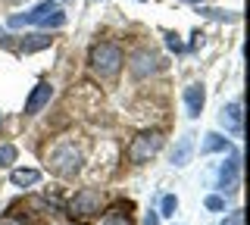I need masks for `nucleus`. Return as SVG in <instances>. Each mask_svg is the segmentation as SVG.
Wrapping results in <instances>:
<instances>
[{"mask_svg": "<svg viewBox=\"0 0 250 225\" xmlns=\"http://www.w3.org/2000/svg\"><path fill=\"white\" fill-rule=\"evenodd\" d=\"M200 16L216 19V22H238V13H231V10H213V6H200Z\"/></svg>", "mask_w": 250, "mask_h": 225, "instance_id": "nucleus-15", "label": "nucleus"}, {"mask_svg": "<svg viewBox=\"0 0 250 225\" xmlns=\"http://www.w3.org/2000/svg\"><path fill=\"white\" fill-rule=\"evenodd\" d=\"M47 169L60 178H72L82 172V150L72 144V141H62L57 144L50 153H47Z\"/></svg>", "mask_w": 250, "mask_h": 225, "instance_id": "nucleus-3", "label": "nucleus"}, {"mask_svg": "<svg viewBox=\"0 0 250 225\" xmlns=\"http://www.w3.org/2000/svg\"><path fill=\"white\" fill-rule=\"evenodd\" d=\"M191 150H194V135L178 138L175 150H172V166H188V160H191Z\"/></svg>", "mask_w": 250, "mask_h": 225, "instance_id": "nucleus-11", "label": "nucleus"}, {"mask_svg": "<svg viewBox=\"0 0 250 225\" xmlns=\"http://www.w3.org/2000/svg\"><path fill=\"white\" fill-rule=\"evenodd\" d=\"M50 41H53L50 35H25V38H22V44H19V50L22 53H35V50L50 47Z\"/></svg>", "mask_w": 250, "mask_h": 225, "instance_id": "nucleus-13", "label": "nucleus"}, {"mask_svg": "<svg viewBox=\"0 0 250 225\" xmlns=\"http://www.w3.org/2000/svg\"><path fill=\"white\" fill-rule=\"evenodd\" d=\"M203 103H207L203 84H188L185 88V106H188V116H191V119H197V116L203 113Z\"/></svg>", "mask_w": 250, "mask_h": 225, "instance_id": "nucleus-10", "label": "nucleus"}, {"mask_svg": "<svg viewBox=\"0 0 250 225\" xmlns=\"http://www.w3.org/2000/svg\"><path fill=\"white\" fill-rule=\"evenodd\" d=\"M88 63H91V72L97 75V79H116L119 69H122V63H125V57H122L119 44L100 41V44H94V47H91Z\"/></svg>", "mask_w": 250, "mask_h": 225, "instance_id": "nucleus-2", "label": "nucleus"}, {"mask_svg": "<svg viewBox=\"0 0 250 225\" xmlns=\"http://www.w3.org/2000/svg\"><path fill=\"white\" fill-rule=\"evenodd\" d=\"M144 225H160V213H156V209H150V213L144 216Z\"/></svg>", "mask_w": 250, "mask_h": 225, "instance_id": "nucleus-22", "label": "nucleus"}, {"mask_svg": "<svg viewBox=\"0 0 250 225\" xmlns=\"http://www.w3.org/2000/svg\"><path fill=\"white\" fill-rule=\"evenodd\" d=\"M241 222H244V216H241V213H231L229 219H222L219 225H241Z\"/></svg>", "mask_w": 250, "mask_h": 225, "instance_id": "nucleus-21", "label": "nucleus"}, {"mask_svg": "<svg viewBox=\"0 0 250 225\" xmlns=\"http://www.w3.org/2000/svg\"><path fill=\"white\" fill-rule=\"evenodd\" d=\"M100 206H104V194L97 188H82L69 200V216H75V219H91L94 213H100Z\"/></svg>", "mask_w": 250, "mask_h": 225, "instance_id": "nucleus-4", "label": "nucleus"}, {"mask_svg": "<svg viewBox=\"0 0 250 225\" xmlns=\"http://www.w3.org/2000/svg\"><path fill=\"white\" fill-rule=\"evenodd\" d=\"M166 47H169V50H175V53L182 50V41H178V35H175V32H169V35H166Z\"/></svg>", "mask_w": 250, "mask_h": 225, "instance_id": "nucleus-20", "label": "nucleus"}, {"mask_svg": "<svg viewBox=\"0 0 250 225\" xmlns=\"http://www.w3.org/2000/svg\"><path fill=\"white\" fill-rule=\"evenodd\" d=\"M50 100H53V88H50V82H38L35 88H31L28 100H25V116H38L47 103H50Z\"/></svg>", "mask_w": 250, "mask_h": 225, "instance_id": "nucleus-7", "label": "nucleus"}, {"mask_svg": "<svg viewBox=\"0 0 250 225\" xmlns=\"http://www.w3.org/2000/svg\"><path fill=\"white\" fill-rule=\"evenodd\" d=\"M238 175H241V153L234 150L229 163L219 169V191L222 194H238Z\"/></svg>", "mask_w": 250, "mask_h": 225, "instance_id": "nucleus-6", "label": "nucleus"}, {"mask_svg": "<svg viewBox=\"0 0 250 225\" xmlns=\"http://www.w3.org/2000/svg\"><path fill=\"white\" fill-rule=\"evenodd\" d=\"M13 163H16V147L3 144V147H0V166H13Z\"/></svg>", "mask_w": 250, "mask_h": 225, "instance_id": "nucleus-18", "label": "nucleus"}, {"mask_svg": "<svg viewBox=\"0 0 250 225\" xmlns=\"http://www.w3.org/2000/svg\"><path fill=\"white\" fill-rule=\"evenodd\" d=\"M160 147H163V135H160V131H141L135 141L128 144V160L141 166V163H147L150 157H156Z\"/></svg>", "mask_w": 250, "mask_h": 225, "instance_id": "nucleus-5", "label": "nucleus"}, {"mask_svg": "<svg viewBox=\"0 0 250 225\" xmlns=\"http://www.w3.org/2000/svg\"><path fill=\"white\" fill-rule=\"evenodd\" d=\"M0 225H25V222L16 219V216H3V219H0Z\"/></svg>", "mask_w": 250, "mask_h": 225, "instance_id": "nucleus-23", "label": "nucleus"}, {"mask_svg": "<svg viewBox=\"0 0 250 225\" xmlns=\"http://www.w3.org/2000/svg\"><path fill=\"white\" fill-rule=\"evenodd\" d=\"M219 125L229 131V135H234V138L244 135V113H241V103L222 106V113H219Z\"/></svg>", "mask_w": 250, "mask_h": 225, "instance_id": "nucleus-8", "label": "nucleus"}, {"mask_svg": "<svg viewBox=\"0 0 250 225\" xmlns=\"http://www.w3.org/2000/svg\"><path fill=\"white\" fill-rule=\"evenodd\" d=\"M156 69H160V60H156L153 53L138 50L135 57H131V75H135V79H147V75L156 72Z\"/></svg>", "mask_w": 250, "mask_h": 225, "instance_id": "nucleus-9", "label": "nucleus"}, {"mask_svg": "<svg viewBox=\"0 0 250 225\" xmlns=\"http://www.w3.org/2000/svg\"><path fill=\"white\" fill-rule=\"evenodd\" d=\"M175 209H178V197L175 194H166L160 200V216H175Z\"/></svg>", "mask_w": 250, "mask_h": 225, "instance_id": "nucleus-17", "label": "nucleus"}, {"mask_svg": "<svg viewBox=\"0 0 250 225\" xmlns=\"http://www.w3.org/2000/svg\"><path fill=\"white\" fill-rule=\"evenodd\" d=\"M10 182L16 184V188H28V184L41 182V172H38V169H16V172L10 175Z\"/></svg>", "mask_w": 250, "mask_h": 225, "instance_id": "nucleus-14", "label": "nucleus"}, {"mask_svg": "<svg viewBox=\"0 0 250 225\" xmlns=\"http://www.w3.org/2000/svg\"><path fill=\"white\" fill-rule=\"evenodd\" d=\"M229 138H222V135H216V131H209V135H203V144H200V153H222V150H229Z\"/></svg>", "mask_w": 250, "mask_h": 225, "instance_id": "nucleus-12", "label": "nucleus"}, {"mask_svg": "<svg viewBox=\"0 0 250 225\" xmlns=\"http://www.w3.org/2000/svg\"><path fill=\"white\" fill-rule=\"evenodd\" d=\"M188 3H203V0H188Z\"/></svg>", "mask_w": 250, "mask_h": 225, "instance_id": "nucleus-24", "label": "nucleus"}, {"mask_svg": "<svg viewBox=\"0 0 250 225\" xmlns=\"http://www.w3.org/2000/svg\"><path fill=\"white\" fill-rule=\"evenodd\" d=\"M100 225H135V222L128 219V213H125L122 206H116V209H109L104 219H100Z\"/></svg>", "mask_w": 250, "mask_h": 225, "instance_id": "nucleus-16", "label": "nucleus"}, {"mask_svg": "<svg viewBox=\"0 0 250 225\" xmlns=\"http://www.w3.org/2000/svg\"><path fill=\"white\" fill-rule=\"evenodd\" d=\"M207 209L222 213V209H225V197H222V194H209V197H207Z\"/></svg>", "mask_w": 250, "mask_h": 225, "instance_id": "nucleus-19", "label": "nucleus"}, {"mask_svg": "<svg viewBox=\"0 0 250 225\" xmlns=\"http://www.w3.org/2000/svg\"><path fill=\"white\" fill-rule=\"evenodd\" d=\"M6 3H22V0H6Z\"/></svg>", "mask_w": 250, "mask_h": 225, "instance_id": "nucleus-25", "label": "nucleus"}, {"mask_svg": "<svg viewBox=\"0 0 250 225\" xmlns=\"http://www.w3.org/2000/svg\"><path fill=\"white\" fill-rule=\"evenodd\" d=\"M10 28H22V25H41V28H62L66 25V13L60 10L57 0H44V3H38L31 13H16L10 16L6 22Z\"/></svg>", "mask_w": 250, "mask_h": 225, "instance_id": "nucleus-1", "label": "nucleus"}]
</instances>
